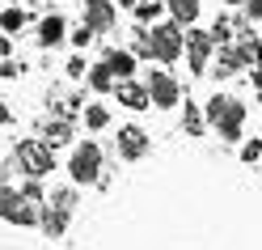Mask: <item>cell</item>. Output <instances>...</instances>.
<instances>
[{
    "label": "cell",
    "instance_id": "6da1fadb",
    "mask_svg": "<svg viewBox=\"0 0 262 250\" xmlns=\"http://www.w3.org/2000/svg\"><path fill=\"white\" fill-rule=\"evenodd\" d=\"M207 123L216 127L224 140H237L241 127H245V106L237 102V98H228V93H216L207 102Z\"/></svg>",
    "mask_w": 262,
    "mask_h": 250
},
{
    "label": "cell",
    "instance_id": "7a4b0ae2",
    "mask_svg": "<svg viewBox=\"0 0 262 250\" xmlns=\"http://www.w3.org/2000/svg\"><path fill=\"white\" fill-rule=\"evenodd\" d=\"M178 55H186V30H182V22H157L152 26V60H161V64H173Z\"/></svg>",
    "mask_w": 262,
    "mask_h": 250
},
{
    "label": "cell",
    "instance_id": "3957f363",
    "mask_svg": "<svg viewBox=\"0 0 262 250\" xmlns=\"http://www.w3.org/2000/svg\"><path fill=\"white\" fill-rule=\"evenodd\" d=\"M0 216L9 225H34V221H42V208H38L34 195H26L17 187H5L0 191Z\"/></svg>",
    "mask_w": 262,
    "mask_h": 250
},
{
    "label": "cell",
    "instance_id": "277c9868",
    "mask_svg": "<svg viewBox=\"0 0 262 250\" xmlns=\"http://www.w3.org/2000/svg\"><path fill=\"white\" fill-rule=\"evenodd\" d=\"M68 174H72V182H97V174H102V144L97 140L76 144L68 157Z\"/></svg>",
    "mask_w": 262,
    "mask_h": 250
},
{
    "label": "cell",
    "instance_id": "5b68a950",
    "mask_svg": "<svg viewBox=\"0 0 262 250\" xmlns=\"http://www.w3.org/2000/svg\"><path fill=\"white\" fill-rule=\"evenodd\" d=\"M17 161H21V170L30 174V178H42V174H51L55 170V157H51V144H34V140H26L21 148H17Z\"/></svg>",
    "mask_w": 262,
    "mask_h": 250
},
{
    "label": "cell",
    "instance_id": "8992f818",
    "mask_svg": "<svg viewBox=\"0 0 262 250\" xmlns=\"http://www.w3.org/2000/svg\"><path fill=\"white\" fill-rule=\"evenodd\" d=\"M186 64L194 76H203V68L211 64V34L203 30H186Z\"/></svg>",
    "mask_w": 262,
    "mask_h": 250
},
{
    "label": "cell",
    "instance_id": "52a82bcc",
    "mask_svg": "<svg viewBox=\"0 0 262 250\" xmlns=\"http://www.w3.org/2000/svg\"><path fill=\"white\" fill-rule=\"evenodd\" d=\"M148 89H152V106H178L182 102V89H178V81L169 76V72H161V68H152L148 72Z\"/></svg>",
    "mask_w": 262,
    "mask_h": 250
},
{
    "label": "cell",
    "instance_id": "ba28073f",
    "mask_svg": "<svg viewBox=\"0 0 262 250\" xmlns=\"http://www.w3.org/2000/svg\"><path fill=\"white\" fill-rule=\"evenodd\" d=\"M34 39H38V47L51 51V47H59L63 39H68V22H63L59 13H51V17H42V22L34 26Z\"/></svg>",
    "mask_w": 262,
    "mask_h": 250
},
{
    "label": "cell",
    "instance_id": "9c48e42d",
    "mask_svg": "<svg viewBox=\"0 0 262 250\" xmlns=\"http://www.w3.org/2000/svg\"><path fill=\"white\" fill-rule=\"evenodd\" d=\"M119 102L127 106V110H148L152 106V89H148V81H123L119 85Z\"/></svg>",
    "mask_w": 262,
    "mask_h": 250
},
{
    "label": "cell",
    "instance_id": "30bf717a",
    "mask_svg": "<svg viewBox=\"0 0 262 250\" xmlns=\"http://www.w3.org/2000/svg\"><path fill=\"white\" fill-rule=\"evenodd\" d=\"M119 153H123L127 161L144 157V153H148V131H144V127H123V131H119Z\"/></svg>",
    "mask_w": 262,
    "mask_h": 250
},
{
    "label": "cell",
    "instance_id": "8fae6325",
    "mask_svg": "<svg viewBox=\"0 0 262 250\" xmlns=\"http://www.w3.org/2000/svg\"><path fill=\"white\" fill-rule=\"evenodd\" d=\"M85 22L97 30V34H106L114 26V5L110 0H85Z\"/></svg>",
    "mask_w": 262,
    "mask_h": 250
},
{
    "label": "cell",
    "instance_id": "7c38bea8",
    "mask_svg": "<svg viewBox=\"0 0 262 250\" xmlns=\"http://www.w3.org/2000/svg\"><path fill=\"white\" fill-rule=\"evenodd\" d=\"M68 216H72V208H63V204H55V199H51V204H47V212H42V229L51 233V238H59L63 225H68Z\"/></svg>",
    "mask_w": 262,
    "mask_h": 250
},
{
    "label": "cell",
    "instance_id": "4fadbf2b",
    "mask_svg": "<svg viewBox=\"0 0 262 250\" xmlns=\"http://www.w3.org/2000/svg\"><path fill=\"white\" fill-rule=\"evenodd\" d=\"M106 64L114 68V76H119V81H131V76H136V68H140V64H136V51H110Z\"/></svg>",
    "mask_w": 262,
    "mask_h": 250
},
{
    "label": "cell",
    "instance_id": "5bb4252c",
    "mask_svg": "<svg viewBox=\"0 0 262 250\" xmlns=\"http://www.w3.org/2000/svg\"><path fill=\"white\" fill-rule=\"evenodd\" d=\"M165 5H169V17L182 22V26H190L203 13V0H165Z\"/></svg>",
    "mask_w": 262,
    "mask_h": 250
},
{
    "label": "cell",
    "instance_id": "9a60e30c",
    "mask_svg": "<svg viewBox=\"0 0 262 250\" xmlns=\"http://www.w3.org/2000/svg\"><path fill=\"white\" fill-rule=\"evenodd\" d=\"M68 136H72V123H68V114H63V119H51L42 127V140L51 144V148H59V144H68Z\"/></svg>",
    "mask_w": 262,
    "mask_h": 250
},
{
    "label": "cell",
    "instance_id": "2e32d148",
    "mask_svg": "<svg viewBox=\"0 0 262 250\" xmlns=\"http://www.w3.org/2000/svg\"><path fill=\"white\" fill-rule=\"evenodd\" d=\"M241 68H245L241 51H237V47H228V51H220V60H216V68H211V72H216V76H237Z\"/></svg>",
    "mask_w": 262,
    "mask_h": 250
},
{
    "label": "cell",
    "instance_id": "e0dca14e",
    "mask_svg": "<svg viewBox=\"0 0 262 250\" xmlns=\"http://www.w3.org/2000/svg\"><path fill=\"white\" fill-rule=\"evenodd\" d=\"M161 13H169V5H165V0H144V5L136 9V22L157 26V22H161Z\"/></svg>",
    "mask_w": 262,
    "mask_h": 250
},
{
    "label": "cell",
    "instance_id": "ac0fdd59",
    "mask_svg": "<svg viewBox=\"0 0 262 250\" xmlns=\"http://www.w3.org/2000/svg\"><path fill=\"white\" fill-rule=\"evenodd\" d=\"M89 89H97V93H106V89H114V68H110L106 60H102V64H97V68L89 72Z\"/></svg>",
    "mask_w": 262,
    "mask_h": 250
},
{
    "label": "cell",
    "instance_id": "d6986e66",
    "mask_svg": "<svg viewBox=\"0 0 262 250\" xmlns=\"http://www.w3.org/2000/svg\"><path fill=\"white\" fill-rule=\"evenodd\" d=\"M85 127H89V131L110 127V110H106L102 102H89V106H85Z\"/></svg>",
    "mask_w": 262,
    "mask_h": 250
},
{
    "label": "cell",
    "instance_id": "ffe728a7",
    "mask_svg": "<svg viewBox=\"0 0 262 250\" xmlns=\"http://www.w3.org/2000/svg\"><path fill=\"white\" fill-rule=\"evenodd\" d=\"M0 26H5L9 34H17V30L26 26V13L21 9H5V13H0Z\"/></svg>",
    "mask_w": 262,
    "mask_h": 250
},
{
    "label": "cell",
    "instance_id": "44dd1931",
    "mask_svg": "<svg viewBox=\"0 0 262 250\" xmlns=\"http://www.w3.org/2000/svg\"><path fill=\"white\" fill-rule=\"evenodd\" d=\"M241 161H262V140H258V136L241 144Z\"/></svg>",
    "mask_w": 262,
    "mask_h": 250
},
{
    "label": "cell",
    "instance_id": "7402d4cb",
    "mask_svg": "<svg viewBox=\"0 0 262 250\" xmlns=\"http://www.w3.org/2000/svg\"><path fill=\"white\" fill-rule=\"evenodd\" d=\"M93 39H97V30H93L89 22H85V26H80V30H72V43H76V47H89Z\"/></svg>",
    "mask_w": 262,
    "mask_h": 250
},
{
    "label": "cell",
    "instance_id": "603a6c76",
    "mask_svg": "<svg viewBox=\"0 0 262 250\" xmlns=\"http://www.w3.org/2000/svg\"><path fill=\"white\" fill-rule=\"evenodd\" d=\"M199 127H203V114H199V106H186V131H190V136H199Z\"/></svg>",
    "mask_w": 262,
    "mask_h": 250
},
{
    "label": "cell",
    "instance_id": "cb8c5ba5",
    "mask_svg": "<svg viewBox=\"0 0 262 250\" xmlns=\"http://www.w3.org/2000/svg\"><path fill=\"white\" fill-rule=\"evenodd\" d=\"M85 68H89V64L80 60V55H72V60H68V76H85Z\"/></svg>",
    "mask_w": 262,
    "mask_h": 250
},
{
    "label": "cell",
    "instance_id": "d4e9b609",
    "mask_svg": "<svg viewBox=\"0 0 262 250\" xmlns=\"http://www.w3.org/2000/svg\"><path fill=\"white\" fill-rule=\"evenodd\" d=\"M17 72H21V64H13V60H5V64H0V76H9V81H13Z\"/></svg>",
    "mask_w": 262,
    "mask_h": 250
},
{
    "label": "cell",
    "instance_id": "484cf974",
    "mask_svg": "<svg viewBox=\"0 0 262 250\" xmlns=\"http://www.w3.org/2000/svg\"><path fill=\"white\" fill-rule=\"evenodd\" d=\"M245 13H250L254 22H262V0H250V5H245Z\"/></svg>",
    "mask_w": 262,
    "mask_h": 250
},
{
    "label": "cell",
    "instance_id": "4316f807",
    "mask_svg": "<svg viewBox=\"0 0 262 250\" xmlns=\"http://www.w3.org/2000/svg\"><path fill=\"white\" fill-rule=\"evenodd\" d=\"M119 5H123V9H131V13H136V9L144 5V0H119Z\"/></svg>",
    "mask_w": 262,
    "mask_h": 250
},
{
    "label": "cell",
    "instance_id": "83f0119b",
    "mask_svg": "<svg viewBox=\"0 0 262 250\" xmlns=\"http://www.w3.org/2000/svg\"><path fill=\"white\" fill-rule=\"evenodd\" d=\"M228 5H250V0H228Z\"/></svg>",
    "mask_w": 262,
    "mask_h": 250
},
{
    "label": "cell",
    "instance_id": "f1b7e54d",
    "mask_svg": "<svg viewBox=\"0 0 262 250\" xmlns=\"http://www.w3.org/2000/svg\"><path fill=\"white\" fill-rule=\"evenodd\" d=\"M26 5H30V0H26Z\"/></svg>",
    "mask_w": 262,
    "mask_h": 250
}]
</instances>
